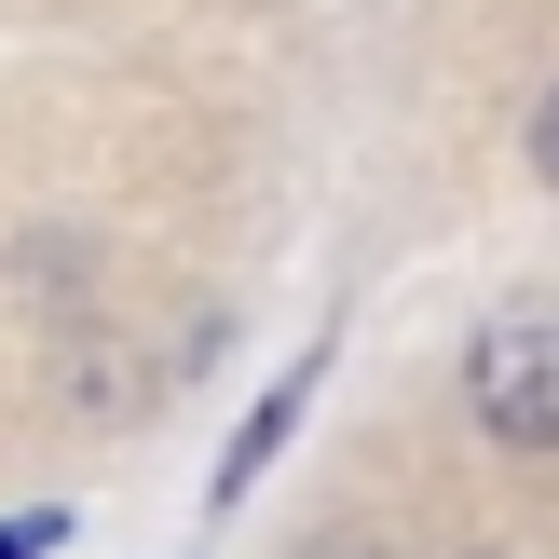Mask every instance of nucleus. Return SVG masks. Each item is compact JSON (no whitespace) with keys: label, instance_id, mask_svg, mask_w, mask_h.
Returning a JSON list of instances; mask_svg holds the SVG:
<instances>
[{"label":"nucleus","instance_id":"nucleus-1","mask_svg":"<svg viewBox=\"0 0 559 559\" xmlns=\"http://www.w3.org/2000/svg\"><path fill=\"white\" fill-rule=\"evenodd\" d=\"M464 409H478L506 451H559V314H506L464 355Z\"/></svg>","mask_w":559,"mask_h":559},{"label":"nucleus","instance_id":"nucleus-2","mask_svg":"<svg viewBox=\"0 0 559 559\" xmlns=\"http://www.w3.org/2000/svg\"><path fill=\"white\" fill-rule=\"evenodd\" d=\"M55 533H69V519H0V559H41Z\"/></svg>","mask_w":559,"mask_h":559},{"label":"nucleus","instance_id":"nucleus-3","mask_svg":"<svg viewBox=\"0 0 559 559\" xmlns=\"http://www.w3.org/2000/svg\"><path fill=\"white\" fill-rule=\"evenodd\" d=\"M533 164H546V191H559V82H546V109H533Z\"/></svg>","mask_w":559,"mask_h":559},{"label":"nucleus","instance_id":"nucleus-4","mask_svg":"<svg viewBox=\"0 0 559 559\" xmlns=\"http://www.w3.org/2000/svg\"><path fill=\"white\" fill-rule=\"evenodd\" d=\"M300 559H382V546H300Z\"/></svg>","mask_w":559,"mask_h":559}]
</instances>
